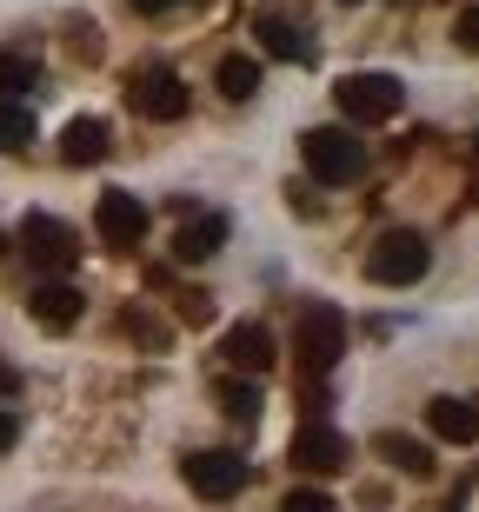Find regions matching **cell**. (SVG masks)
<instances>
[{"label": "cell", "instance_id": "obj_15", "mask_svg": "<svg viewBox=\"0 0 479 512\" xmlns=\"http://www.w3.org/2000/svg\"><path fill=\"white\" fill-rule=\"evenodd\" d=\"M107 120H94V114H80V120H67V133H60V160L67 167H94V160H107Z\"/></svg>", "mask_w": 479, "mask_h": 512}, {"label": "cell", "instance_id": "obj_27", "mask_svg": "<svg viewBox=\"0 0 479 512\" xmlns=\"http://www.w3.org/2000/svg\"><path fill=\"white\" fill-rule=\"evenodd\" d=\"M346 7H353V0H346Z\"/></svg>", "mask_w": 479, "mask_h": 512}, {"label": "cell", "instance_id": "obj_13", "mask_svg": "<svg viewBox=\"0 0 479 512\" xmlns=\"http://www.w3.org/2000/svg\"><path fill=\"white\" fill-rule=\"evenodd\" d=\"M80 306H87V300H80L74 280H40L34 293H27V313H34L40 326H54V333H67V326L80 320Z\"/></svg>", "mask_w": 479, "mask_h": 512}, {"label": "cell", "instance_id": "obj_23", "mask_svg": "<svg viewBox=\"0 0 479 512\" xmlns=\"http://www.w3.org/2000/svg\"><path fill=\"white\" fill-rule=\"evenodd\" d=\"M453 40H460V54H479V7H466V14L453 20Z\"/></svg>", "mask_w": 479, "mask_h": 512}, {"label": "cell", "instance_id": "obj_11", "mask_svg": "<svg viewBox=\"0 0 479 512\" xmlns=\"http://www.w3.org/2000/svg\"><path fill=\"white\" fill-rule=\"evenodd\" d=\"M220 353H227V366H233V373H253V380H260V373L273 366V333H267L260 320H240V326H227Z\"/></svg>", "mask_w": 479, "mask_h": 512}, {"label": "cell", "instance_id": "obj_6", "mask_svg": "<svg viewBox=\"0 0 479 512\" xmlns=\"http://www.w3.org/2000/svg\"><path fill=\"white\" fill-rule=\"evenodd\" d=\"M127 107H134L140 120H180L187 114V80L173 74V67H140V74L127 80Z\"/></svg>", "mask_w": 479, "mask_h": 512}, {"label": "cell", "instance_id": "obj_14", "mask_svg": "<svg viewBox=\"0 0 479 512\" xmlns=\"http://www.w3.org/2000/svg\"><path fill=\"white\" fill-rule=\"evenodd\" d=\"M220 240H227V220L220 213H200V220H187V227L173 233V266H200L220 253Z\"/></svg>", "mask_w": 479, "mask_h": 512}, {"label": "cell", "instance_id": "obj_24", "mask_svg": "<svg viewBox=\"0 0 479 512\" xmlns=\"http://www.w3.org/2000/svg\"><path fill=\"white\" fill-rule=\"evenodd\" d=\"M180 320H187V326H207L213 320V300H207V293H187V300H180Z\"/></svg>", "mask_w": 479, "mask_h": 512}, {"label": "cell", "instance_id": "obj_3", "mask_svg": "<svg viewBox=\"0 0 479 512\" xmlns=\"http://www.w3.org/2000/svg\"><path fill=\"white\" fill-rule=\"evenodd\" d=\"M333 100H340V114L353 120V127H380V120H393L406 107V87L393 74H346L340 87H333Z\"/></svg>", "mask_w": 479, "mask_h": 512}, {"label": "cell", "instance_id": "obj_16", "mask_svg": "<svg viewBox=\"0 0 479 512\" xmlns=\"http://www.w3.org/2000/svg\"><path fill=\"white\" fill-rule=\"evenodd\" d=\"M373 453H380L386 466H400V473H413V479H433V446H426V439L380 433V439H373Z\"/></svg>", "mask_w": 479, "mask_h": 512}, {"label": "cell", "instance_id": "obj_21", "mask_svg": "<svg viewBox=\"0 0 479 512\" xmlns=\"http://www.w3.org/2000/svg\"><path fill=\"white\" fill-rule=\"evenodd\" d=\"M127 333H134V340L147 346V353H167V340H173V333L154 320V313H127Z\"/></svg>", "mask_w": 479, "mask_h": 512}, {"label": "cell", "instance_id": "obj_5", "mask_svg": "<svg viewBox=\"0 0 479 512\" xmlns=\"http://www.w3.org/2000/svg\"><path fill=\"white\" fill-rule=\"evenodd\" d=\"M20 247H27V260H34L47 280H60V273L80 260L74 227H67V220H54V213H27V220H20Z\"/></svg>", "mask_w": 479, "mask_h": 512}, {"label": "cell", "instance_id": "obj_10", "mask_svg": "<svg viewBox=\"0 0 479 512\" xmlns=\"http://www.w3.org/2000/svg\"><path fill=\"white\" fill-rule=\"evenodd\" d=\"M253 40L267 47L273 60H293V67H313V34L300 27V20H287V14H253Z\"/></svg>", "mask_w": 479, "mask_h": 512}, {"label": "cell", "instance_id": "obj_9", "mask_svg": "<svg viewBox=\"0 0 479 512\" xmlns=\"http://www.w3.org/2000/svg\"><path fill=\"white\" fill-rule=\"evenodd\" d=\"M293 466H300V473H313V479L340 473V466H346V439L333 433L326 419H307V426L293 433Z\"/></svg>", "mask_w": 479, "mask_h": 512}, {"label": "cell", "instance_id": "obj_18", "mask_svg": "<svg viewBox=\"0 0 479 512\" xmlns=\"http://www.w3.org/2000/svg\"><path fill=\"white\" fill-rule=\"evenodd\" d=\"M213 80H220V94H227V100H253V94H260V60H253V54H227L220 67H213Z\"/></svg>", "mask_w": 479, "mask_h": 512}, {"label": "cell", "instance_id": "obj_4", "mask_svg": "<svg viewBox=\"0 0 479 512\" xmlns=\"http://www.w3.org/2000/svg\"><path fill=\"white\" fill-rule=\"evenodd\" d=\"M293 346H300V360H307V373H333L346 353V313L326 300H307V313H300V326H293Z\"/></svg>", "mask_w": 479, "mask_h": 512}, {"label": "cell", "instance_id": "obj_25", "mask_svg": "<svg viewBox=\"0 0 479 512\" xmlns=\"http://www.w3.org/2000/svg\"><path fill=\"white\" fill-rule=\"evenodd\" d=\"M20 439V426H14V413H0V453H7V446H14Z\"/></svg>", "mask_w": 479, "mask_h": 512}, {"label": "cell", "instance_id": "obj_26", "mask_svg": "<svg viewBox=\"0 0 479 512\" xmlns=\"http://www.w3.org/2000/svg\"><path fill=\"white\" fill-rule=\"evenodd\" d=\"M127 7H134V14H167L173 0H127Z\"/></svg>", "mask_w": 479, "mask_h": 512}, {"label": "cell", "instance_id": "obj_19", "mask_svg": "<svg viewBox=\"0 0 479 512\" xmlns=\"http://www.w3.org/2000/svg\"><path fill=\"white\" fill-rule=\"evenodd\" d=\"M34 140V107H20V100H0V153H14Z\"/></svg>", "mask_w": 479, "mask_h": 512}, {"label": "cell", "instance_id": "obj_22", "mask_svg": "<svg viewBox=\"0 0 479 512\" xmlns=\"http://www.w3.org/2000/svg\"><path fill=\"white\" fill-rule=\"evenodd\" d=\"M280 512H340V506H333L320 486H293V493L280 499Z\"/></svg>", "mask_w": 479, "mask_h": 512}, {"label": "cell", "instance_id": "obj_2", "mask_svg": "<svg viewBox=\"0 0 479 512\" xmlns=\"http://www.w3.org/2000/svg\"><path fill=\"white\" fill-rule=\"evenodd\" d=\"M426 266H433V247L413 227H393L366 253V280L373 286H413V280H426Z\"/></svg>", "mask_w": 479, "mask_h": 512}, {"label": "cell", "instance_id": "obj_8", "mask_svg": "<svg viewBox=\"0 0 479 512\" xmlns=\"http://www.w3.org/2000/svg\"><path fill=\"white\" fill-rule=\"evenodd\" d=\"M94 227L107 247H140L147 240V200L127 187H107L100 193V207H94Z\"/></svg>", "mask_w": 479, "mask_h": 512}, {"label": "cell", "instance_id": "obj_12", "mask_svg": "<svg viewBox=\"0 0 479 512\" xmlns=\"http://www.w3.org/2000/svg\"><path fill=\"white\" fill-rule=\"evenodd\" d=\"M426 426H433V439H446V446H473L479 439V399L440 393L433 406H426Z\"/></svg>", "mask_w": 479, "mask_h": 512}, {"label": "cell", "instance_id": "obj_7", "mask_svg": "<svg viewBox=\"0 0 479 512\" xmlns=\"http://www.w3.org/2000/svg\"><path fill=\"white\" fill-rule=\"evenodd\" d=\"M180 473H187V486L200 499H240V493H247V479H253V466L240 453H187Z\"/></svg>", "mask_w": 479, "mask_h": 512}, {"label": "cell", "instance_id": "obj_1", "mask_svg": "<svg viewBox=\"0 0 479 512\" xmlns=\"http://www.w3.org/2000/svg\"><path fill=\"white\" fill-rule=\"evenodd\" d=\"M300 160H307L313 180L346 187V180H360V173H366V140L353 127H307V133H300Z\"/></svg>", "mask_w": 479, "mask_h": 512}, {"label": "cell", "instance_id": "obj_20", "mask_svg": "<svg viewBox=\"0 0 479 512\" xmlns=\"http://www.w3.org/2000/svg\"><path fill=\"white\" fill-rule=\"evenodd\" d=\"M27 87H40V67L27 54H0V100H20Z\"/></svg>", "mask_w": 479, "mask_h": 512}, {"label": "cell", "instance_id": "obj_17", "mask_svg": "<svg viewBox=\"0 0 479 512\" xmlns=\"http://www.w3.org/2000/svg\"><path fill=\"white\" fill-rule=\"evenodd\" d=\"M213 399H220V406H227V419H240V426H253V419H260V406H267V399H260V380H247V373L220 380V386H213Z\"/></svg>", "mask_w": 479, "mask_h": 512}]
</instances>
